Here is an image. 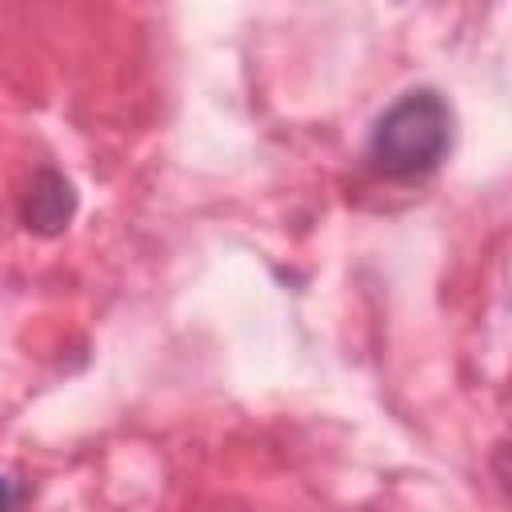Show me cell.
<instances>
[{
	"instance_id": "obj_1",
	"label": "cell",
	"mask_w": 512,
	"mask_h": 512,
	"mask_svg": "<svg viewBox=\"0 0 512 512\" xmlns=\"http://www.w3.org/2000/svg\"><path fill=\"white\" fill-rule=\"evenodd\" d=\"M448 148H452V108L432 88L404 92L392 108H384V116L372 124L368 136L372 168L396 180L436 172Z\"/></svg>"
},
{
	"instance_id": "obj_2",
	"label": "cell",
	"mask_w": 512,
	"mask_h": 512,
	"mask_svg": "<svg viewBox=\"0 0 512 512\" xmlns=\"http://www.w3.org/2000/svg\"><path fill=\"white\" fill-rule=\"evenodd\" d=\"M76 216V188L64 172L40 168L20 200V220L36 236H60Z\"/></svg>"
},
{
	"instance_id": "obj_3",
	"label": "cell",
	"mask_w": 512,
	"mask_h": 512,
	"mask_svg": "<svg viewBox=\"0 0 512 512\" xmlns=\"http://www.w3.org/2000/svg\"><path fill=\"white\" fill-rule=\"evenodd\" d=\"M24 500V492L8 480V476H0V508H12V504H20Z\"/></svg>"
}]
</instances>
